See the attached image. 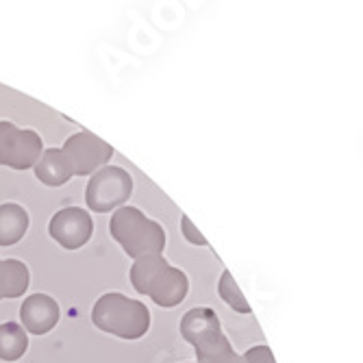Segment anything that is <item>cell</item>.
Listing matches in <instances>:
<instances>
[{"label": "cell", "instance_id": "3", "mask_svg": "<svg viewBox=\"0 0 363 363\" xmlns=\"http://www.w3.org/2000/svg\"><path fill=\"white\" fill-rule=\"evenodd\" d=\"M91 322L96 328L120 340H140L150 328V311L135 298H128L120 291H109L96 301Z\"/></svg>", "mask_w": 363, "mask_h": 363}, {"label": "cell", "instance_id": "5", "mask_svg": "<svg viewBox=\"0 0 363 363\" xmlns=\"http://www.w3.org/2000/svg\"><path fill=\"white\" fill-rule=\"evenodd\" d=\"M133 194V177L124 168L103 166L96 170L85 187V203L94 213H109L124 207Z\"/></svg>", "mask_w": 363, "mask_h": 363}, {"label": "cell", "instance_id": "9", "mask_svg": "<svg viewBox=\"0 0 363 363\" xmlns=\"http://www.w3.org/2000/svg\"><path fill=\"white\" fill-rule=\"evenodd\" d=\"M22 328L30 335H46L59 324L61 311L52 296L48 294H30L20 307Z\"/></svg>", "mask_w": 363, "mask_h": 363}, {"label": "cell", "instance_id": "15", "mask_svg": "<svg viewBox=\"0 0 363 363\" xmlns=\"http://www.w3.org/2000/svg\"><path fill=\"white\" fill-rule=\"evenodd\" d=\"M242 361H244V363H277L272 350H270L268 346H263V344L248 348V350L242 354Z\"/></svg>", "mask_w": 363, "mask_h": 363}, {"label": "cell", "instance_id": "12", "mask_svg": "<svg viewBox=\"0 0 363 363\" xmlns=\"http://www.w3.org/2000/svg\"><path fill=\"white\" fill-rule=\"evenodd\" d=\"M30 274L26 263L20 259L0 261V301L3 298H20L28 289Z\"/></svg>", "mask_w": 363, "mask_h": 363}, {"label": "cell", "instance_id": "11", "mask_svg": "<svg viewBox=\"0 0 363 363\" xmlns=\"http://www.w3.org/2000/svg\"><path fill=\"white\" fill-rule=\"evenodd\" d=\"M28 213L18 203L0 205V246L18 244L28 230Z\"/></svg>", "mask_w": 363, "mask_h": 363}, {"label": "cell", "instance_id": "8", "mask_svg": "<svg viewBox=\"0 0 363 363\" xmlns=\"http://www.w3.org/2000/svg\"><path fill=\"white\" fill-rule=\"evenodd\" d=\"M50 238L65 250L83 248L94 233V220L81 207H63L48 222Z\"/></svg>", "mask_w": 363, "mask_h": 363}, {"label": "cell", "instance_id": "14", "mask_svg": "<svg viewBox=\"0 0 363 363\" xmlns=\"http://www.w3.org/2000/svg\"><path fill=\"white\" fill-rule=\"evenodd\" d=\"M218 294H220V298H222L230 309H233V311H238V313H250V311H252V309H250V303L246 301V296L242 294L240 285L235 283L233 274H230L228 270H224L222 277H220Z\"/></svg>", "mask_w": 363, "mask_h": 363}, {"label": "cell", "instance_id": "4", "mask_svg": "<svg viewBox=\"0 0 363 363\" xmlns=\"http://www.w3.org/2000/svg\"><path fill=\"white\" fill-rule=\"evenodd\" d=\"M111 238L124 248L130 259H140L146 255H161L166 248V230L163 226L138 207H120L109 220Z\"/></svg>", "mask_w": 363, "mask_h": 363}, {"label": "cell", "instance_id": "7", "mask_svg": "<svg viewBox=\"0 0 363 363\" xmlns=\"http://www.w3.org/2000/svg\"><path fill=\"white\" fill-rule=\"evenodd\" d=\"M61 152L68 161L72 177H89L107 166L113 157V148L89 130H79V133L70 135L61 146Z\"/></svg>", "mask_w": 363, "mask_h": 363}, {"label": "cell", "instance_id": "6", "mask_svg": "<svg viewBox=\"0 0 363 363\" xmlns=\"http://www.w3.org/2000/svg\"><path fill=\"white\" fill-rule=\"evenodd\" d=\"M44 152V142L33 128H20L9 120H0V166L28 170Z\"/></svg>", "mask_w": 363, "mask_h": 363}, {"label": "cell", "instance_id": "1", "mask_svg": "<svg viewBox=\"0 0 363 363\" xmlns=\"http://www.w3.org/2000/svg\"><path fill=\"white\" fill-rule=\"evenodd\" d=\"M130 285L138 294L148 296L155 305L163 309L181 305L189 291L187 274L170 266L163 255H146L135 259L133 268H130Z\"/></svg>", "mask_w": 363, "mask_h": 363}, {"label": "cell", "instance_id": "16", "mask_svg": "<svg viewBox=\"0 0 363 363\" xmlns=\"http://www.w3.org/2000/svg\"><path fill=\"white\" fill-rule=\"evenodd\" d=\"M181 228H183V235H185V240L189 244H194V246H209V242L205 240V235L191 224V220L187 216L181 218Z\"/></svg>", "mask_w": 363, "mask_h": 363}, {"label": "cell", "instance_id": "13", "mask_svg": "<svg viewBox=\"0 0 363 363\" xmlns=\"http://www.w3.org/2000/svg\"><path fill=\"white\" fill-rule=\"evenodd\" d=\"M28 350V335L18 322L0 324V359L18 361Z\"/></svg>", "mask_w": 363, "mask_h": 363}, {"label": "cell", "instance_id": "10", "mask_svg": "<svg viewBox=\"0 0 363 363\" xmlns=\"http://www.w3.org/2000/svg\"><path fill=\"white\" fill-rule=\"evenodd\" d=\"M38 181H42L48 187H61L72 179V170L65 161L61 148H44L42 157L33 166Z\"/></svg>", "mask_w": 363, "mask_h": 363}, {"label": "cell", "instance_id": "2", "mask_svg": "<svg viewBox=\"0 0 363 363\" xmlns=\"http://www.w3.org/2000/svg\"><path fill=\"white\" fill-rule=\"evenodd\" d=\"M181 337L196 348L198 363H244L224 335L218 313L209 307L189 309L181 318Z\"/></svg>", "mask_w": 363, "mask_h": 363}]
</instances>
